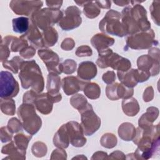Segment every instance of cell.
Segmentation results:
<instances>
[{
  "label": "cell",
  "instance_id": "6da1fadb",
  "mask_svg": "<svg viewBox=\"0 0 160 160\" xmlns=\"http://www.w3.org/2000/svg\"><path fill=\"white\" fill-rule=\"evenodd\" d=\"M124 8L121 14V24L126 35H131L150 29L151 23L147 18L146 9L138 2Z\"/></svg>",
  "mask_w": 160,
  "mask_h": 160
},
{
  "label": "cell",
  "instance_id": "7a4b0ae2",
  "mask_svg": "<svg viewBox=\"0 0 160 160\" xmlns=\"http://www.w3.org/2000/svg\"><path fill=\"white\" fill-rule=\"evenodd\" d=\"M19 70V78L24 89L31 88L38 94L43 91L44 78L40 68L34 60L24 61Z\"/></svg>",
  "mask_w": 160,
  "mask_h": 160
},
{
  "label": "cell",
  "instance_id": "3957f363",
  "mask_svg": "<svg viewBox=\"0 0 160 160\" xmlns=\"http://www.w3.org/2000/svg\"><path fill=\"white\" fill-rule=\"evenodd\" d=\"M18 116L22 121L23 128L29 134L34 135L38 132L42 125L41 118L36 112L32 104H22L18 109Z\"/></svg>",
  "mask_w": 160,
  "mask_h": 160
},
{
  "label": "cell",
  "instance_id": "277c9868",
  "mask_svg": "<svg viewBox=\"0 0 160 160\" xmlns=\"http://www.w3.org/2000/svg\"><path fill=\"white\" fill-rule=\"evenodd\" d=\"M96 64L101 68L111 67L119 72H126L131 67V63L128 59L113 52L112 50L109 48L99 52Z\"/></svg>",
  "mask_w": 160,
  "mask_h": 160
},
{
  "label": "cell",
  "instance_id": "5b68a950",
  "mask_svg": "<svg viewBox=\"0 0 160 160\" xmlns=\"http://www.w3.org/2000/svg\"><path fill=\"white\" fill-rule=\"evenodd\" d=\"M63 17V12L59 9L43 8L35 11L31 15V21L41 30L52 27Z\"/></svg>",
  "mask_w": 160,
  "mask_h": 160
},
{
  "label": "cell",
  "instance_id": "8992f818",
  "mask_svg": "<svg viewBox=\"0 0 160 160\" xmlns=\"http://www.w3.org/2000/svg\"><path fill=\"white\" fill-rule=\"evenodd\" d=\"M120 19L119 12L113 9L109 10L99 22V29L104 33L118 37L126 36Z\"/></svg>",
  "mask_w": 160,
  "mask_h": 160
},
{
  "label": "cell",
  "instance_id": "52a82bcc",
  "mask_svg": "<svg viewBox=\"0 0 160 160\" xmlns=\"http://www.w3.org/2000/svg\"><path fill=\"white\" fill-rule=\"evenodd\" d=\"M81 114V126L84 134L91 136L101 126V119L94 112L92 107L89 102L82 109L78 111Z\"/></svg>",
  "mask_w": 160,
  "mask_h": 160
},
{
  "label": "cell",
  "instance_id": "ba28073f",
  "mask_svg": "<svg viewBox=\"0 0 160 160\" xmlns=\"http://www.w3.org/2000/svg\"><path fill=\"white\" fill-rule=\"evenodd\" d=\"M154 32L152 29L139 32L129 35L126 39V46L132 49H148L153 45L158 44L154 39Z\"/></svg>",
  "mask_w": 160,
  "mask_h": 160
},
{
  "label": "cell",
  "instance_id": "9c48e42d",
  "mask_svg": "<svg viewBox=\"0 0 160 160\" xmlns=\"http://www.w3.org/2000/svg\"><path fill=\"white\" fill-rule=\"evenodd\" d=\"M19 86L12 74L8 71H1L0 74V97L12 98L19 92Z\"/></svg>",
  "mask_w": 160,
  "mask_h": 160
},
{
  "label": "cell",
  "instance_id": "30bf717a",
  "mask_svg": "<svg viewBox=\"0 0 160 160\" xmlns=\"http://www.w3.org/2000/svg\"><path fill=\"white\" fill-rule=\"evenodd\" d=\"M117 74L122 84L132 88L136 86L138 82L147 81L151 76L148 72L135 69H129L126 72L118 71Z\"/></svg>",
  "mask_w": 160,
  "mask_h": 160
},
{
  "label": "cell",
  "instance_id": "8fae6325",
  "mask_svg": "<svg viewBox=\"0 0 160 160\" xmlns=\"http://www.w3.org/2000/svg\"><path fill=\"white\" fill-rule=\"evenodd\" d=\"M81 13L78 7L69 6L65 10V16L59 22V26L64 31H69L78 28L82 22Z\"/></svg>",
  "mask_w": 160,
  "mask_h": 160
},
{
  "label": "cell",
  "instance_id": "7c38bea8",
  "mask_svg": "<svg viewBox=\"0 0 160 160\" xmlns=\"http://www.w3.org/2000/svg\"><path fill=\"white\" fill-rule=\"evenodd\" d=\"M41 1H11L9 6L12 11L18 15H32L42 6Z\"/></svg>",
  "mask_w": 160,
  "mask_h": 160
},
{
  "label": "cell",
  "instance_id": "4fadbf2b",
  "mask_svg": "<svg viewBox=\"0 0 160 160\" xmlns=\"http://www.w3.org/2000/svg\"><path fill=\"white\" fill-rule=\"evenodd\" d=\"M38 53L49 72H55L58 74L62 72L61 63L59 62L60 59L57 53L47 48L40 49Z\"/></svg>",
  "mask_w": 160,
  "mask_h": 160
},
{
  "label": "cell",
  "instance_id": "5bb4252c",
  "mask_svg": "<svg viewBox=\"0 0 160 160\" xmlns=\"http://www.w3.org/2000/svg\"><path fill=\"white\" fill-rule=\"evenodd\" d=\"M107 97L112 100L116 101L119 99H128L132 97L134 89L122 84V83L114 82L108 84L106 88Z\"/></svg>",
  "mask_w": 160,
  "mask_h": 160
},
{
  "label": "cell",
  "instance_id": "9a60e30c",
  "mask_svg": "<svg viewBox=\"0 0 160 160\" xmlns=\"http://www.w3.org/2000/svg\"><path fill=\"white\" fill-rule=\"evenodd\" d=\"M66 124L70 143L75 147H82L86 142L83 129L78 122L69 121Z\"/></svg>",
  "mask_w": 160,
  "mask_h": 160
},
{
  "label": "cell",
  "instance_id": "2e32d148",
  "mask_svg": "<svg viewBox=\"0 0 160 160\" xmlns=\"http://www.w3.org/2000/svg\"><path fill=\"white\" fill-rule=\"evenodd\" d=\"M88 82L79 78L70 76L65 77L62 80V87L64 92L68 95H72L79 91H82Z\"/></svg>",
  "mask_w": 160,
  "mask_h": 160
},
{
  "label": "cell",
  "instance_id": "e0dca14e",
  "mask_svg": "<svg viewBox=\"0 0 160 160\" xmlns=\"http://www.w3.org/2000/svg\"><path fill=\"white\" fill-rule=\"evenodd\" d=\"M138 69L148 72L151 76H156L159 73V61L150 55H142L137 60Z\"/></svg>",
  "mask_w": 160,
  "mask_h": 160
},
{
  "label": "cell",
  "instance_id": "ac0fdd59",
  "mask_svg": "<svg viewBox=\"0 0 160 160\" xmlns=\"http://www.w3.org/2000/svg\"><path fill=\"white\" fill-rule=\"evenodd\" d=\"M20 38L24 39L26 41L28 40L31 44H32L37 48H45L43 42L42 35L41 34L38 27L35 26L31 21L29 25V29Z\"/></svg>",
  "mask_w": 160,
  "mask_h": 160
},
{
  "label": "cell",
  "instance_id": "d6986e66",
  "mask_svg": "<svg viewBox=\"0 0 160 160\" xmlns=\"http://www.w3.org/2000/svg\"><path fill=\"white\" fill-rule=\"evenodd\" d=\"M31 104L36 107L38 111L45 115L49 114L52 109L53 102L47 92L37 94Z\"/></svg>",
  "mask_w": 160,
  "mask_h": 160
},
{
  "label": "cell",
  "instance_id": "ffe728a7",
  "mask_svg": "<svg viewBox=\"0 0 160 160\" xmlns=\"http://www.w3.org/2000/svg\"><path fill=\"white\" fill-rule=\"evenodd\" d=\"M77 73L78 78L88 81L96 77L97 68L95 64L91 61H84L79 64Z\"/></svg>",
  "mask_w": 160,
  "mask_h": 160
},
{
  "label": "cell",
  "instance_id": "44dd1931",
  "mask_svg": "<svg viewBox=\"0 0 160 160\" xmlns=\"http://www.w3.org/2000/svg\"><path fill=\"white\" fill-rule=\"evenodd\" d=\"M92 46L96 48L99 52L108 49L114 43V39L104 34H96L91 39Z\"/></svg>",
  "mask_w": 160,
  "mask_h": 160
},
{
  "label": "cell",
  "instance_id": "7402d4cb",
  "mask_svg": "<svg viewBox=\"0 0 160 160\" xmlns=\"http://www.w3.org/2000/svg\"><path fill=\"white\" fill-rule=\"evenodd\" d=\"M1 152L8 154V156L2 159H26V151L21 150L18 148L14 141H10L9 143L2 148Z\"/></svg>",
  "mask_w": 160,
  "mask_h": 160
},
{
  "label": "cell",
  "instance_id": "603a6c76",
  "mask_svg": "<svg viewBox=\"0 0 160 160\" xmlns=\"http://www.w3.org/2000/svg\"><path fill=\"white\" fill-rule=\"evenodd\" d=\"M54 146L59 148H67L70 143L66 124L62 125L53 138Z\"/></svg>",
  "mask_w": 160,
  "mask_h": 160
},
{
  "label": "cell",
  "instance_id": "cb8c5ba5",
  "mask_svg": "<svg viewBox=\"0 0 160 160\" xmlns=\"http://www.w3.org/2000/svg\"><path fill=\"white\" fill-rule=\"evenodd\" d=\"M61 88V78L59 74L55 72H49L47 78L46 89L47 92L51 94L56 95L59 94Z\"/></svg>",
  "mask_w": 160,
  "mask_h": 160
},
{
  "label": "cell",
  "instance_id": "d4e9b609",
  "mask_svg": "<svg viewBox=\"0 0 160 160\" xmlns=\"http://www.w3.org/2000/svg\"><path fill=\"white\" fill-rule=\"evenodd\" d=\"M136 129L130 122H124L120 125L118 129L119 136L124 141H132L136 136Z\"/></svg>",
  "mask_w": 160,
  "mask_h": 160
},
{
  "label": "cell",
  "instance_id": "484cf974",
  "mask_svg": "<svg viewBox=\"0 0 160 160\" xmlns=\"http://www.w3.org/2000/svg\"><path fill=\"white\" fill-rule=\"evenodd\" d=\"M9 46L12 52H18L22 50L24 47L28 46V41L22 38H18L12 36H7L2 39Z\"/></svg>",
  "mask_w": 160,
  "mask_h": 160
},
{
  "label": "cell",
  "instance_id": "4316f807",
  "mask_svg": "<svg viewBox=\"0 0 160 160\" xmlns=\"http://www.w3.org/2000/svg\"><path fill=\"white\" fill-rule=\"evenodd\" d=\"M158 113V109L154 107L148 108L146 112L143 114L139 119V126L146 127L152 126V122L157 118Z\"/></svg>",
  "mask_w": 160,
  "mask_h": 160
},
{
  "label": "cell",
  "instance_id": "83f0119b",
  "mask_svg": "<svg viewBox=\"0 0 160 160\" xmlns=\"http://www.w3.org/2000/svg\"><path fill=\"white\" fill-rule=\"evenodd\" d=\"M122 108L123 112L128 116L136 115L140 109L138 102L133 98L124 99L122 101Z\"/></svg>",
  "mask_w": 160,
  "mask_h": 160
},
{
  "label": "cell",
  "instance_id": "f1b7e54d",
  "mask_svg": "<svg viewBox=\"0 0 160 160\" xmlns=\"http://www.w3.org/2000/svg\"><path fill=\"white\" fill-rule=\"evenodd\" d=\"M42 38L45 48L53 46L58 41V32L52 27L48 28L43 31Z\"/></svg>",
  "mask_w": 160,
  "mask_h": 160
},
{
  "label": "cell",
  "instance_id": "f546056e",
  "mask_svg": "<svg viewBox=\"0 0 160 160\" xmlns=\"http://www.w3.org/2000/svg\"><path fill=\"white\" fill-rule=\"evenodd\" d=\"M29 20L26 17H19L12 19L13 31L17 33H25L29 28Z\"/></svg>",
  "mask_w": 160,
  "mask_h": 160
},
{
  "label": "cell",
  "instance_id": "4dcf8cb0",
  "mask_svg": "<svg viewBox=\"0 0 160 160\" xmlns=\"http://www.w3.org/2000/svg\"><path fill=\"white\" fill-rule=\"evenodd\" d=\"M101 12V8L98 6L95 1H87L84 6L83 13L90 19H93L99 16Z\"/></svg>",
  "mask_w": 160,
  "mask_h": 160
},
{
  "label": "cell",
  "instance_id": "1f68e13d",
  "mask_svg": "<svg viewBox=\"0 0 160 160\" xmlns=\"http://www.w3.org/2000/svg\"><path fill=\"white\" fill-rule=\"evenodd\" d=\"M83 91L86 96L91 99L99 98L101 94V88L95 82H88Z\"/></svg>",
  "mask_w": 160,
  "mask_h": 160
},
{
  "label": "cell",
  "instance_id": "d6a6232c",
  "mask_svg": "<svg viewBox=\"0 0 160 160\" xmlns=\"http://www.w3.org/2000/svg\"><path fill=\"white\" fill-rule=\"evenodd\" d=\"M1 110L8 116H13L16 112L15 101L12 98H1Z\"/></svg>",
  "mask_w": 160,
  "mask_h": 160
},
{
  "label": "cell",
  "instance_id": "836d02e7",
  "mask_svg": "<svg viewBox=\"0 0 160 160\" xmlns=\"http://www.w3.org/2000/svg\"><path fill=\"white\" fill-rule=\"evenodd\" d=\"M23 59L19 56H15L11 60L6 61L2 62V66L10 70L13 73H18V71L20 69L21 64L23 62Z\"/></svg>",
  "mask_w": 160,
  "mask_h": 160
},
{
  "label": "cell",
  "instance_id": "e575fe53",
  "mask_svg": "<svg viewBox=\"0 0 160 160\" xmlns=\"http://www.w3.org/2000/svg\"><path fill=\"white\" fill-rule=\"evenodd\" d=\"M31 136H26L23 133H18L14 137V142L16 146L21 150L26 151Z\"/></svg>",
  "mask_w": 160,
  "mask_h": 160
},
{
  "label": "cell",
  "instance_id": "d590c367",
  "mask_svg": "<svg viewBox=\"0 0 160 160\" xmlns=\"http://www.w3.org/2000/svg\"><path fill=\"white\" fill-rule=\"evenodd\" d=\"M70 103L73 108L79 111L84 108L88 102L82 94H77L71 97L70 99Z\"/></svg>",
  "mask_w": 160,
  "mask_h": 160
},
{
  "label": "cell",
  "instance_id": "8d00e7d4",
  "mask_svg": "<svg viewBox=\"0 0 160 160\" xmlns=\"http://www.w3.org/2000/svg\"><path fill=\"white\" fill-rule=\"evenodd\" d=\"M101 144L106 148H112L117 144V138L112 133H106L101 138Z\"/></svg>",
  "mask_w": 160,
  "mask_h": 160
},
{
  "label": "cell",
  "instance_id": "74e56055",
  "mask_svg": "<svg viewBox=\"0 0 160 160\" xmlns=\"http://www.w3.org/2000/svg\"><path fill=\"white\" fill-rule=\"evenodd\" d=\"M31 150L32 154L35 156L42 157L46 154L47 147L44 142L38 141L33 144Z\"/></svg>",
  "mask_w": 160,
  "mask_h": 160
},
{
  "label": "cell",
  "instance_id": "f35d334b",
  "mask_svg": "<svg viewBox=\"0 0 160 160\" xmlns=\"http://www.w3.org/2000/svg\"><path fill=\"white\" fill-rule=\"evenodd\" d=\"M61 66L62 72L66 74H71L73 73L76 71L77 67L76 61L69 59L65 60L62 63H61Z\"/></svg>",
  "mask_w": 160,
  "mask_h": 160
},
{
  "label": "cell",
  "instance_id": "ab89813d",
  "mask_svg": "<svg viewBox=\"0 0 160 160\" xmlns=\"http://www.w3.org/2000/svg\"><path fill=\"white\" fill-rule=\"evenodd\" d=\"M7 127L12 133H14L22 131L23 126L21 121L16 118H12L9 120Z\"/></svg>",
  "mask_w": 160,
  "mask_h": 160
},
{
  "label": "cell",
  "instance_id": "60d3db41",
  "mask_svg": "<svg viewBox=\"0 0 160 160\" xmlns=\"http://www.w3.org/2000/svg\"><path fill=\"white\" fill-rule=\"evenodd\" d=\"M159 1H154L152 2L150 7L151 18H152L154 22H156L158 26L159 24Z\"/></svg>",
  "mask_w": 160,
  "mask_h": 160
},
{
  "label": "cell",
  "instance_id": "b9f144b4",
  "mask_svg": "<svg viewBox=\"0 0 160 160\" xmlns=\"http://www.w3.org/2000/svg\"><path fill=\"white\" fill-rule=\"evenodd\" d=\"M11 50L9 45L4 42L2 39L1 41V47H0V55H1V62H4L7 61V59L10 55Z\"/></svg>",
  "mask_w": 160,
  "mask_h": 160
},
{
  "label": "cell",
  "instance_id": "7bdbcfd3",
  "mask_svg": "<svg viewBox=\"0 0 160 160\" xmlns=\"http://www.w3.org/2000/svg\"><path fill=\"white\" fill-rule=\"evenodd\" d=\"M1 141L2 142H6L8 141H11L12 138V134L7 126H2L0 129Z\"/></svg>",
  "mask_w": 160,
  "mask_h": 160
},
{
  "label": "cell",
  "instance_id": "ee69618b",
  "mask_svg": "<svg viewBox=\"0 0 160 160\" xmlns=\"http://www.w3.org/2000/svg\"><path fill=\"white\" fill-rule=\"evenodd\" d=\"M92 54L91 48L86 45H83L78 48L76 51V54L78 57H84V56H91Z\"/></svg>",
  "mask_w": 160,
  "mask_h": 160
},
{
  "label": "cell",
  "instance_id": "f6af8a7d",
  "mask_svg": "<svg viewBox=\"0 0 160 160\" xmlns=\"http://www.w3.org/2000/svg\"><path fill=\"white\" fill-rule=\"evenodd\" d=\"M36 53V49L32 46H27L19 51V54L25 59H30L32 58Z\"/></svg>",
  "mask_w": 160,
  "mask_h": 160
},
{
  "label": "cell",
  "instance_id": "bcb514c9",
  "mask_svg": "<svg viewBox=\"0 0 160 160\" xmlns=\"http://www.w3.org/2000/svg\"><path fill=\"white\" fill-rule=\"evenodd\" d=\"M75 45V42L73 39L68 38L63 40L61 44V48L65 51H69L73 49Z\"/></svg>",
  "mask_w": 160,
  "mask_h": 160
},
{
  "label": "cell",
  "instance_id": "7dc6e473",
  "mask_svg": "<svg viewBox=\"0 0 160 160\" xmlns=\"http://www.w3.org/2000/svg\"><path fill=\"white\" fill-rule=\"evenodd\" d=\"M102 80L104 82L108 84H112L116 79V74L112 71H108L103 74L102 77Z\"/></svg>",
  "mask_w": 160,
  "mask_h": 160
},
{
  "label": "cell",
  "instance_id": "c3c4849f",
  "mask_svg": "<svg viewBox=\"0 0 160 160\" xmlns=\"http://www.w3.org/2000/svg\"><path fill=\"white\" fill-rule=\"evenodd\" d=\"M66 155H67L66 152L64 149L61 148L56 149H54L52 152L51 159H66L67 158Z\"/></svg>",
  "mask_w": 160,
  "mask_h": 160
},
{
  "label": "cell",
  "instance_id": "681fc988",
  "mask_svg": "<svg viewBox=\"0 0 160 160\" xmlns=\"http://www.w3.org/2000/svg\"><path fill=\"white\" fill-rule=\"evenodd\" d=\"M153 98V89L151 86L148 87L144 92L143 99L146 102H148L152 100Z\"/></svg>",
  "mask_w": 160,
  "mask_h": 160
},
{
  "label": "cell",
  "instance_id": "f907efd6",
  "mask_svg": "<svg viewBox=\"0 0 160 160\" xmlns=\"http://www.w3.org/2000/svg\"><path fill=\"white\" fill-rule=\"evenodd\" d=\"M46 2L49 8L53 9H59L63 2L62 1H46Z\"/></svg>",
  "mask_w": 160,
  "mask_h": 160
},
{
  "label": "cell",
  "instance_id": "816d5d0a",
  "mask_svg": "<svg viewBox=\"0 0 160 160\" xmlns=\"http://www.w3.org/2000/svg\"><path fill=\"white\" fill-rule=\"evenodd\" d=\"M108 159H126V157L122 152L119 151H116L112 152L110 154L109 157L108 158Z\"/></svg>",
  "mask_w": 160,
  "mask_h": 160
},
{
  "label": "cell",
  "instance_id": "f5cc1de1",
  "mask_svg": "<svg viewBox=\"0 0 160 160\" xmlns=\"http://www.w3.org/2000/svg\"><path fill=\"white\" fill-rule=\"evenodd\" d=\"M95 2L100 8L109 9L111 8V2L109 1H96Z\"/></svg>",
  "mask_w": 160,
  "mask_h": 160
},
{
  "label": "cell",
  "instance_id": "db71d44e",
  "mask_svg": "<svg viewBox=\"0 0 160 160\" xmlns=\"http://www.w3.org/2000/svg\"><path fill=\"white\" fill-rule=\"evenodd\" d=\"M114 3L117 4L118 6H123L125 5H128L129 4L131 3V1H114Z\"/></svg>",
  "mask_w": 160,
  "mask_h": 160
}]
</instances>
